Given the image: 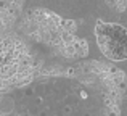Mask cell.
<instances>
[{
	"instance_id": "6da1fadb",
	"label": "cell",
	"mask_w": 127,
	"mask_h": 116,
	"mask_svg": "<svg viewBox=\"0 0 127 116\" xmlns=\"http://www.w3.org/2000/svg\"><path fill=\"white\" fill-rule=\"evenodd\" d=\"M95 39L100 52L111 61L127 60V29L116 23L98 21L95 26Z\"/></svg>"
}]
</instances>
